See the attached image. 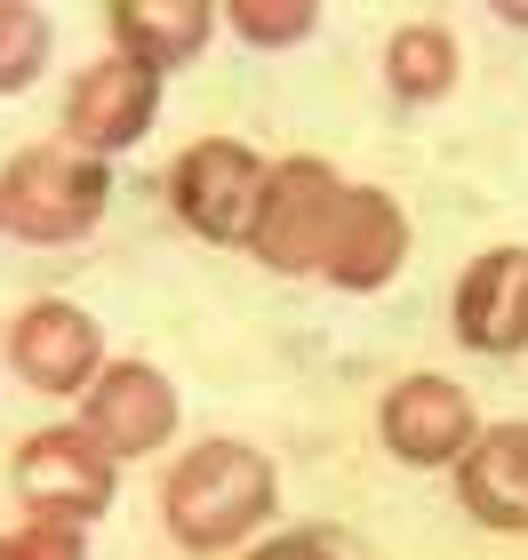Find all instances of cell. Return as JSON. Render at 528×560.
<instances>
[{
    "mask_svg": "<svg viewBox=\"0 0 528 560\" xmlns=\"http://www.w3.org/2000/svg\"><path fill=\"white\" fill-rule=\"evenodd\" d=\"M457 337L472 352H520L528 345V248H496L457 280Z\"/></svg>",
    "mask_w": 528,
    "mask_h": 560,
    "instance_id": "10",
    "label": "cell"
},
{
    "mask_svg": "<svg viewBox=\"0 0 528 560\" xmlns=\"http://www.w3.org/2000/svg\"><path fill=\"white\" fill-rule=\"evenodd\" d=\"M385 72H392V96H409V105H433V96L457 89V40H448L441 24H409V33L392 40Z\"/></svg>",
    "mask_w": 528,
    "mask_h": 560,
    "instance_id": "14",
    "label": "cell"
},
{
    "mask_svg": "<svg viewBox=\"0 0 528 560\" xmlns=\"http://www.w3.org/2000/svg\"><path fill=\"white\" fill-rule=\"evenodd\" d=\"M0 560H9V545H0Z\"/></svg>",
    "mask_w": 528,
    "mask_h": 560,
    "instance_id": "20",
    "label": "cell"
},
{
    "mask_svg": "<svg viewBox=\"0 0 528 560\" xmlns=\"http://www.w3.org/2000/svg\"><path fill=\"white\" fill-rule=\"evenodd\" d=\"M257 560H337V552L320 545V537H281V545H265Z\"/></svg>",
    "mask_w": 528,
    "mask_h": 560,
    "instance_id": "18",
    "label": "cell"
},
{
    "mask_svg": "<svg viewBox=\"0 0 528 560\" xmlns=\"http://www.w3.org/2000/svg\"><path fill=\"white\" fill-rule=\"evenodd\" d=\"M385 441H392V456H409V465H457V456L481 441V424H472L465 385L409 376V385L385 400Z\"/></svg>",
    "mask_w": 528,
    "mask_h": 560,
    "instance_id": "9",
    "label": "cell"
},
{
    "mask_svg": "<svg viewBox=\"0 0 528 560\" xmlns=\"http://www.w3.org/2000/svg\"><path fill=\"white\" fill-rule=\"evenodd\" d=\"M409 257V217L392 209L385 192H344V217H337V241H329V280L344 289H385Z\"/></svg>",
    "mask_w": 528,
    "mask_h": 560,
    "instance_id": "11",
    "label": "cell"
},
{
    "mask_svg": "<svg viewBox=\"0 0 528 560\" xmlns=\"http://www.w3.org/2000/svg\"><path fill=\"white\" fill-rule=\"evenodd\" d=\"M496 16H505V24H528V0H513V9H496Z\"/></svg>",
    "mask_w": 528,
    "mask_h": 560,
    "instance_id": "19",
    "label": "cell"
},
{
    "mask_svg": "<svg viewBox=\"0 0 528 560\" xmlns=\"http://www.w3.org/2000/svg\"><path fill=\"white\" fill-rule=\"evenodd\" d=\"M105 200H113V176L81 144H24L9 161V176H0V224L16 241H40V248L81 241L105 217Z\"/></svg>",
    "mask_w": 528,
    "mask_h": 560,
    "instance_id": "2",
    "label": "cell"
},
{
    "mask_svg": "<svg viewBox=\"0 0 528 560\" xmlns=\"http://www.w3.org/2000/svg\"><path fill=\"white\" fill-rule=\"evenodd\" d=\"M457 489L472 504V521L489 528H528V424H496L465 448Z\"/></svg>",
    "mask_w": 528,
    "mask_h": 560,
    "instance_id": "12",
    "label": "cell"
},
{
    "mask_svg": "<svg viewBox=\"0 0 528 560\" xmlns=\"http://www.w3.org/2000/svg\"><path fill=\"white\" fill-rule=\"evenodd\" d=\"M9 352H16L24 385H40V393H81V385H96V352H105V337H96V320L81 313V304L40 296L33 313L16 320Z\"/></svg>",
    "mask_w": 528,
    "mask_h": 560,
    "instance_id": "8",
    "label": "cell"
},
{
    "mask_svg": "<svg viewBox=\"0 0 528 560\" xmlns=\"http://www.w3.org/2000/svg\"><path fill=\"white\" fill-rule=\"evenodd\" d=\"M272 465L257 448H240V441H200L185 465L168 472V489H161V504H168V528L185 537L192 552H224V545H240L248 528H257L265 513H272Z\"/></svg>",
    "mask_w": 528,
    "mask_h": 560,
    "instance_id": "1",
    "label": "cell"
},
{
    "mask_svg": "<svg viewBox=\"0 0 528 560\" xmlns=\"http://www.w3.org/2000/svg\"><path fill=\"white\" fill-rule=\"evenodd\" d=\"M0 545H9V560H89L72 521H33V528H16V537H0Z\"/></svg>",
    "mask_w": 528,
    "mask_h": 560,
    "instance_id": "17",
    "label": "cell"
},
{
    "mask_svg": "<svg viewBox=\"0 0 528 560\" xmlns=\"http://www.w3.org/2000/svg\"><path fill=\"white\" fill-rule=\"evenodd\" d=\"M209 0H120L113 9V33H120V57H144V65H192L209 48Z\"/></svg>",
    "mask_w": 528,
    "mask_h": 560,
    "instance_id": "13",
    "label": "cell"
},
{
    "mask_svg": "<svg viewBox=\"0 0 528 560\" xmlns=\"http://www.w3.org/2000/svg\"><path fill=\"white\" fill-rule=\"evenodd\" d=\"M344 192L329 161H281L265 176V209H257V233L248 248L272 265V272H320L329 265V241H337V217H344Z\"/></svg>",
    "mask_w": 528,
    "mask_h": 560,
    "instance_id": "3",
    "label": "cell"
},
{
    "mask_svg": "<svg viewBox=\"0 0 528 560\" xmlns=\"http://www.w3.org/2000/svg\"><path fill=\"white\" fill-rule=\"evenodd\" d=\"M265 161L233 137H200L185 161H176L168 192H176V217L192 224L200 241H233L248 248V233H257V209H265Z\"/></svg>",
    "mask_w": 528,
    "mask_h": 560,
    "instance_id": "4",
    "label": "cell"
},
{
    "mask_svg": "<svg viewBox=\"0 0 528 560\" xmlns=\"http://www.w3.org/2000/svg\"><path fill=\"white\" fill-rule=\"evenodd\" d=\"M16 497L33 504V521H96L113 504V456L89 432H33L16 456Z\"/></svg>",
    "mask_w": 528,
    "mask_h": 560,
    "instance_id": "5",
    "label": "cell"
},
{
    "mask_svg": "<svg viewBox=\"0 0 528 560\" xmlns=\"http://www.w3.org/2000/svg\"><path fill=\"white\" fill-rule=\"evenodd\" d=\"M233 24H240V40H257V48H289V40L313 33V0H240Z\"/></svg>",
    "mask_w": 528,
    "mask_h": 560,
    "instance_id": "16",
    "label": "cell"
},
{
    "mask_svg": "<svg viewBox=\"0 0 528 560\" xmlns=\"http://www.w3.org/2000/svg\"><path fill=\"white\" fill-rule=\"evenodd\" d=\"M161 113V72L144 57H105L72 81V105H64V129L81 152H120L153 129Z\"/></svg>",
    "mask_w": 528,
    "mask_h": 560,
    "instance_id": "6",
    "label": "cell"
},
{
    "mask_svg": "<svg viewBox=\"0 0 528 560\" xmlns=\"http://www.w3.org/2000/svg\"><path fill=\"white\" fill-rule=\"evenodd\" d=\"M40 65H48V16L24 0H0V96L33 89Z\"/></svg>",
    "mask_w": 528,
    "mask_h": 560,
    "instance_id": "15",
    "label": "cell"
},
{
    "mask_svg": "<svg viewBox=\"0 0 528 560\" xmlns=\"http://www.w3.org/2000/svg\"><path fill=\"white\" fill-rule=\"evenodd\" d=\"M81 432H89L105 456H144V448H161L168 432H176V385H168L161 369H144V361H120V369L96 376Z\"/></svg>",
    "mask_w": 528,
    "mask_h": 560,
    "instance_id": "7",
    "label": "cell"
}]
</instances>
